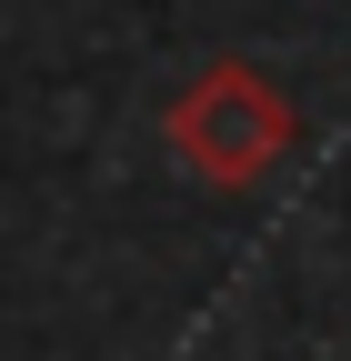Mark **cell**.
<instances>
[{
	"label": "cell",
	"instance_id": "6da1fadb",
	"mask_svg": "<svg viewBox=\"0 0 351 361\" xmlns=\"http://www.w3.org/2000/svg\"><path fill=\"white\" fill-rule=\"evenodd\" d=\"M161 130H171V151H181V171H201L211 191H251V180L291 151L301 111H291V90L261 61H211V71H191V90L171 101Z\"/></svg>",
	"mask_w": 351,
	"mask_h": 361
}]
</instances>
